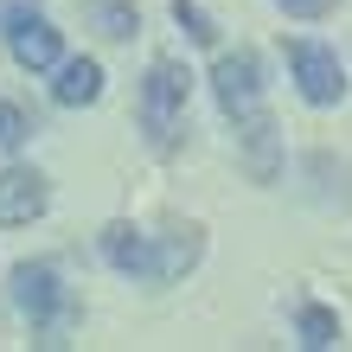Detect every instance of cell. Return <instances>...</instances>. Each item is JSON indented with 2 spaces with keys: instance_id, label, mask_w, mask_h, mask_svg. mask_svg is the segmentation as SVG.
<instances>
[{
  "instance_id": "cell-1",
  "label": "cell",
  "mask_w": 352,
  "mask_h": 352,
  "mask_svg": "<svg viewBox=\"0 0 352 352\" xmlns=\"http://www.w3.org/2000/svg\"><path fill=\"white\" fill-rule=\"evenodd\" d=\"M199 250H205V237L192 231V224L173 231V237H148V231H135V224H109V231H102L109 269H122V276H135V282H154V288L179 282L186 269L199 263Z\"/></svg>"
},
{
  "instance_id": "cell-2",
  "label": "cell",
  "mask_w": 352,
  "mask_h": 352,
  "mask_svg": "<svg viewBox=\"0 0 352 352\" xmlns=\"http://www.w3.org/2000/svg\"><path fill=\"white\" fill-rule=\"evenodd\" d=\"M186 102H192V71L179 58H154L148 84H141V129H148L154 148H173L186 129Z\"/></svg>"
},
{
  "instance_id": "cell-3",
  "label": "cell",
  "mask_w": 352,
  "mask_h": 352,
  "mask_svg": "<svg viewBox=\"0 0 352 352\" xmlns=\"http://www.w3.org/2000/svg\"><path fill=\"white\" fill-rule=\"evenodd\" d=\"M7 282H13V307L32 320V333H52V346H58V333H65L71 314H77V301L65 295L58 269H45V263H19Z\"/></svg>"
},
{
  "instance_id": "cell-4",
  "label": "cell",
  "mask_w": 352,
  "mask_h": 352,
  "mask_svg": "<svg viewBox=\"0 0 352 352\" xmlns=\"http://www.w3.org/2000/svg\"><path fill=\"white\" fill-rule=\"evenodd\" d=\"M288 71H295V90L301 102H314V109H333L346 96V71H340V52L320 45V38H288Z\"/></svg>"
},
{
  "instance_id": "cell-5",
  "label": "cell",
  "mask_w": 352,
  "mask_h": 352,
  "mask_svg": "<svg viewBox=\"0 0 352 352\" xmlns=\"http://www.w3.org/2000/svg\"><path fill=\"white\" fill-rule=\"evenodd\" d=\"M212 90H218V109L231 122H250L263 109V65H256V52H224L212 65Z\"/></svg>"
},
{
  "instance_id": "cell-6",
  "label": "cell",
  "mask_w": 352,
  "mask_h": 352,
  "mask_svg": "<svg viewBox=\"0 0 352 352\" xmlns=\"http://www.w3.org/2000/svg\"><path fill=\"white\" fill-rule=\"evenodd\" d=\"M7 52H13L19 71H58V65H65V38H58V26H52V19H38V13H26L7 32Z\"/></svg>"
},
{
  "instance_id": "cell-7",
  "label": "cell",
  "mask_w": 352,
  "mask_h": 352,
  "mask_svg": "<svg viewBox=\"0 0 352 352\" xmlns=\"http://www.w3.org/2000/svg\"><path fill=\"white\" fill-rule=\"evenodd\" d=\"M45 173L32 167H7L0 173V231H13V224H32L38 212H45Z\"/></svg>"
},
{
  "instance_id": "cell-8",
  "label": "cell",
  "mask_w": 352,
  "mask_h": 352,
  "mask_svg": "<svg viewBox=\"0 0 352 352\" xmlns=\"http://www.w3.org/2000/svg\"><path fill=\"white\" fill-rule=\"evenodd\" d=\"M237 141H243V173H250L256 186H269V179L282 173V141H276L269 109H256L250 122H237Z\"/></svg>"
},
{
  "instance_id": "cell-9",
  "label": "cell",
  "mask_w": 352,
  "mask_h": 352,
  "mask_svg": "<svg viewBox=\"0 0 352 352\" xmlns=\"http://www.w3.org/2000/svg\"><path fill=\"white\" fill-rule=\"evenodd\" d=\"M52 96L65 102V109H84V102H96V96H102V65H96V58H65V65H58Z\"/></svg>"
},
{
  "instance_id": "cell-10",
  "label": "cell",
  "mask_w": 352,
  "mask_h": 352,
  "mask_svg": "<svg viewBox=\"0 0 352 352\" xmlns=\"http://www.w3.org/2000/svg\"><path fill=\"white\" fill-rule=\"evenodd\" d=\"M90 26L102 38H135L141 32V13H135V0H90Z\"/></svg>"
},
{
  "instance_id": "cell-11",
  "label": "cell",
  "mask_w": 352,
  "mask_h": 352,
  "mask_svg": "<svg viewBox=\"0 0 352 352\" xmlns=\"http://www.w3.org/2000/svg\"><path fill=\"white\" fill-rule=\"evenodd\" d=\"M295 327H301V346H314V352L340 346V314H333V307H320V301H301Z\"/></svg>"
},
{
  "instance_id": "cell-12",
  "label": "cell",
  "mask_w": 352,
  "mask_h": 352,
  "mask_svg": "<svg viewBox=\"0 0 352 352\" xmlns=\"http://www.w3.org/2000/svg\"><path fill=\"white\" fill-rule=\"evenodd\" d=\"M173 19L186 26V38H192V45H218V19L199 7V0H173Z\"/></svg>"
},
{
  "instance_id": "cell-13",
  "label": "cell",
  "mask_w": 352,
  "mask_h": 352,
  "mask_svg": "<svg viewBox=\"0 0 352 352\" xmlns=\"http://www.w3.org/2000/svg\"><path fill=\"white\" fill-rule=\"evenodd\" d=\"M32 135V122L13 109V102H0V148H19V141Z\"/></svg>"
},
{
  "instance_id": "cell-14",
  "label": "cell",
  "mask_w": 352,
  "mask_h": 352,
  "mask_svg": "<svg viewBox=\"0 0 352 352\" xmlns=\"http://www.w3.org/2000/svg\"><path fill=\"white\" fill-rule=\"evenodd\" d=\"M276 7H282L288 19H327V13L340 7V0H276Z\"/></svg>"
},
{
  "instance_id": "cell-15",
  "label": "cell",
  "mask_w": 352,
  "mask_h": 352,
  "mask_svg": "<svg viewBox=\"0 0 352 352\" xmlns=\"http://www.w3.org/2000/svg\"><path fill=\"white\" fill-rule=\"evenodd\" d=\"M26 13H38V0H0V38H7Z\"/></svg>"
}]
</instances>
